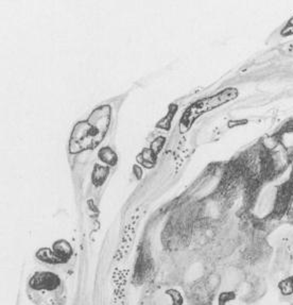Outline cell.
<instances>
[{
	"label": "cell",
	"mask_w": 293,
	"mask_h": 305,
	"mask_svg": "<svg viewBox=\"0 0 293 305\" xmlns=\"http://www.w3.org/2000/svg\"><path fill=\"white\" fill-rule=\"evenodd\" d=\"M100 153L102 154H105V156H100V159L104 162V163H107V164H111V165H114L116 163V155L114 154V152L109 149V148H104L100 151Z\"/></svg>",
	"instance_id": "cell-6"
},
{
	"label": "cell",
	"mask_w": 293,
	"mask_h": 305,
	"mask_svg": "<svg viewBox=\"0 0 293 305\" xmlns=\"http://www.w3.org/2000/svg\"><path fill=\"white\" fill-rule=\"evenodd\" d=\"M278 287L284 296H290V294L293 292V278L282 280L279 283Z\"/></svg>",
	"instance_id": "cell-5"
},
{
	"label": "cell",
	"mask_w": 293,
	"mask_h": 305,
	"mask_svg": "<svg viewBox=\"0 0 293 305\" xmlns=\"http://www.w3.org/2000/svg\"><path fill=\"white\" fill-rule=\"evenodd\" d=\"M55 258L58 260V262L67 260L70 258L71 255V248L66 241H58L56 245H54V252Z\"/></svg>",
	"instance_id": "cell-4"
},
{
	"label": "cell",
	"mask_w": 293,
	"mask_h": 305,
	"mask_svg": "<svg viewBox=\"0 0 293 305\" xmlns=\"http://www.w3.org/2000/svg\"><path fill=\"white\" fill-rule=\"evenodd\" d=\"M293 199V181L289 180L286 183L280 185L277 192L274 201V208H273V215L281 216L284 214Z\"/></svg>",
	"instance_id": "cell-2"
},
{
	"label": "cell",
	"mask_w": 293,
	"mask_h": 305,
	"mask_svg": "<svg viewBox=\"0 0 293 305\" xmlns=\"http://www.w3.org/2000/svg\"><path fill=\"white\" fill-rule=\"evenodd\" d=\"M58 285H60V279L56 274L51 272L35 273L30 281V286L38 290H53Z\"/></svg>",
	"instance_id": "cell-3"
},
{
	"label": "cell",
	"mask_w": 293,
	"mask_h": 305,
	"mask_svg": "<svg viewBox=\"0 0 293 305\" xmlns=\"http://www.w3.org/2000/svg\"><path fill=\"white\" fill-rule=\"evenodd\" d=\"M238 96V91L234 87H229L226 90L221 91L217 95H213L204 99L195 101L191 105L187 107V110L182 116L181 120V132H186L189 130V128L192 126V124L198 119L199 116H202L203 114L207 113L209 111H212L218 106H221L222 104H226L233 99H236Z\"/></svg>",
	"instance_id": "cell-1"
}]
</instances>
